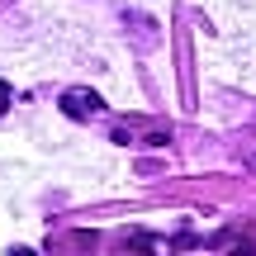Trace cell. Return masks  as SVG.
<instances>
[{
  "label": "cell",
  "instance_id": "6da1fadb",
  "mask_svg": "<svg viewBox=\"0 0 256 256\" xmlns=\"http://www.w3.org/2000/svg\"><path fill=\"white\" fill-rule=\"evenodd\" d=\"M104 110V100L95 90H66L62 95V114L66 119H90V114H100Z\"/></svg>",
  "mask_w": 256,
  "mask_h": 256
},
{
  "label": "cell",
  "instance_id": "7a4b0ae2",
  "mask_svg": "<svg viewBox=\"0 0 256 256\" xmlns=\"http://www.w3.org/2000/svg\"><path fill=\"white\" fill-rule=\"evenodd\" d=\"M95 242H100V238H95L90 228H81V232H66V238H57L52 247H57V256H86Z\"/></svg>",
  "mask_w": 256,
  "mask_h": 256
},
{
  "label": "cell",
  "instance_id": "3957f363",
  "mask_svg": "<svg viewBox=\"0 0 256 256\" xmlns=\"http://www.w3.org/2000/svg\"><path fill=\"white\" fill-rule=\"evenodd\" d=\"M10 256H38V252H28V247H14V252H10Z\"/></svg>",
  "mask_w": 256,
  "mask_h": 256
}]
</instances>
